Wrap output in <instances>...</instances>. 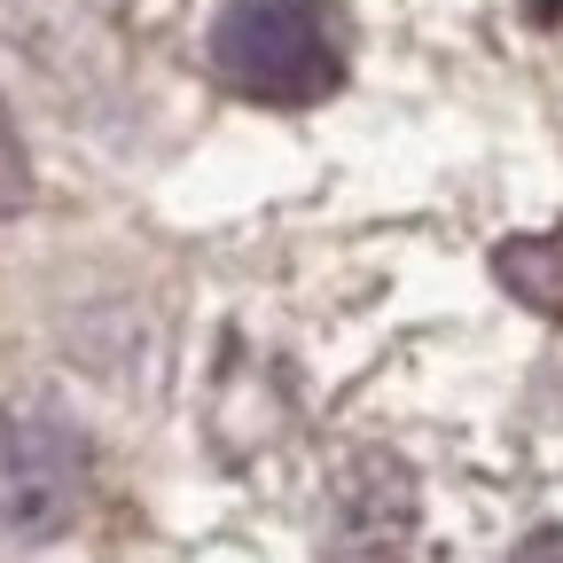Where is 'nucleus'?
<instances>
[{
    "instance_id": "1",
    "label": "nucleus",
    "mask_w": 563,
    "mask_h": 563,
    "mask_svg": "<svg viewBox=\"0 0 563 563\" xmlns=\"http://www.w3.org/2000/svg\"><path fill=\"white\" fill-rule=\"evenodd\" d=\"M211 70L274 110H306L344 79V32L329 0H220L211 16Z\"/></svg>"
},
{
    "instance_id": "2",
    "label": "nucleus",
    "mask_w": 563,
    "mask_h": 563,
    "mask_svg": "<svg viewBox=\"0 0 563 563\" xmlns=\"http://www.w3.org/2000/svg\"><path fill=\"white\" fill-rule=\"evenodd\" d=\"M87 509V446L63 415L16 407L0 422V517L16 540H55Z\"/></svg>"
},
{
    "instance_id": "3",
    "label": "nucleus",
    "mask_w": 563,
    "mask_h": 563,
    "mask_svg": "<svg viewBox=\"0 0 563 563\" xmlns=\"http://www.w3.org/2000/svg\"><path fill=\"white\" fill-rule=\"evenodd\" d=\"M329 555L336 563H407L415 555V493H407L399 462L368 454L344 470L336 517H329Z\"/></svg>"
},
{
    "instance_id": "4",
    "label": "nucleus",
    "mask_w": 563,
    "mask_h": 563,
    "mask_svg": "<svg viewBox=\"0 0 563 563\" xmlns=\"http://www.w3.org/2000/svg\"><path fill=\"white\" fill-rule=\"evenodd\" d=\"M32 196V165H24V141L9 133V110H0V211H16Z\"/></svg>"
},
{
    "instance_id": "5",
    "label": "nucleus",
    "mask_w": 563,
    "mask_h": 563,
    "mask_svg": "<svg viewBox=\"0 0 563 563\" xmlns=\"http://www.w3.org/2000/svg\"><path fill=\"white\" fill-rule=\"evenodd\" d=\"M509 563H563V532H532V540H525Z\"/></svg>"
}]
</instances>
